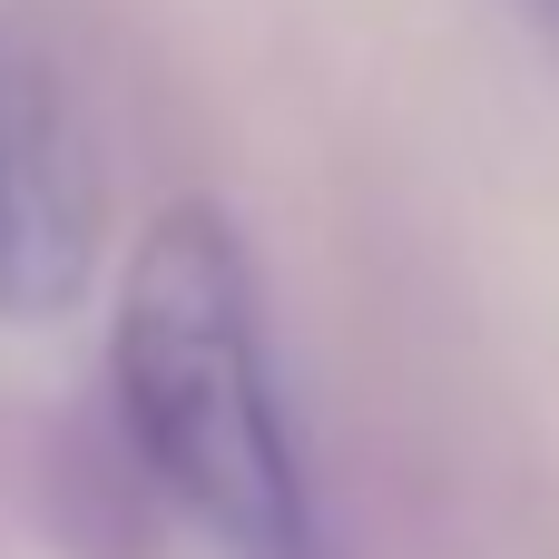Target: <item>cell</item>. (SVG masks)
Here are the masks:
<instances>
[{"label": "cell", "mask_w": 559, "mask_h": 559, "mask_svg": "<svg viewBox=\"0 0 559 559\" xmlns=\"http://www.w3.org/2000/svg\"><path fill=\"white\" fill-rule=\"evenodd\" d=\"M118 413L157 491L246 559L305 550V472L265 354V295L216 197H177L118 285Z\"/></svg>", "instance_id": "1"}, {"label": "cell", "mask_w": 559, "mask_h": 559, "mask_svg": "<svg viewBox=\"0 0 559 559\" xmlns=\"http://www.w3.org/2000/svg\"><path fill=\"white\" fill-rule=\"evenodd\" d=\"M108 177L39 49L0 29V324H59L98 285Z\"/></svg>", "instance_id": "2"}]
</instances>
